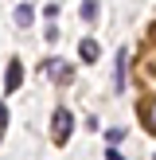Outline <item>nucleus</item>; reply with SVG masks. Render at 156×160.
<instances>
[{
  "mask_svg": "<svg viewBox=\"0 0 156 160\" xmlns=\"http://www.w3.org/2000/svg\"><path fill=\"white\" fill-rule=\"evenodd\" d=\"M51 129H55V145H66V141H70V129H74V117H70V109H55Z\"/></svg>",
  "mask_w": 156,
  "mask_h": 160,
  "instance_id": "nucleus-1",
  "label": "nucleus"
},
{
  "mask_svg": "<svg viewBox=\"0 0 156 160\" xmlns=\"http://www.w3.org/2000/svg\"><path fill=\"white\" fill-rule=\"evenodd\" d=\"M43 74H51L55 82H70V62H62V59H47V62H43Z\"/></svg>",
  "mask_w": 156,
  "mask_h": 160,
  "instance_id": "nucleus-2",
  "label": "nucleus"
},
{
  "mask_svg": "<svg viewBox=\"0 0 156 160\" xmlns=\"http://www.w3.org/2000/svg\"><path fill=\"white\" fill-rule=\"evenodd\" d=\"M20 82H23V67H20V59H12L8 62V74H4V94H16Z\"/></svg>",
  "mask_w": 156,
  "mask_h": 160,
  "instance_id": "nucleus-3",
  "label": "nucleus"
},
{
  "mask_svg": "<svg viewBox=\"0 0 156 160\" xmlns=\"http://www.w3.org/2000/svg\"><path fill=\"white\" fill-rule=\"evenodd\" d=\"M78 55H82V62H94V59H98V43H94V39H82Z\"/></svg>",
  "mask_w": 156,
  "mask_h": 160,
  "instance_id": "nucleus-4",
  "label": "nucleus"
},
{
  "mask_svg": "<svg viewBox=\"0 0 156 160\" xmlns=\"http://www.w3.org/2000/svg\"><path fill=\"white\" fill-rule=\"evenodd\" d=\"M144 125H148V129L156 133V98H152V102L144 106Z\"/></svg>",
  "mask_w": 156,
  "mask_h": 160,
  "instance_id": "nucleus-5",
  "label": "nucleus"
},
{
  "mask_svg": "<svg viewBox=\"0 0 156 160\" xmlns=\"http://www.w3.org/2000/svg\"><path fill=\"white\" fill-rule=\"evenodd\" d=\"M16 23H20V28H27V23H31V8H27V4L16 8Z\"/></svg>",
  "mask_w": 156,
  "mask_h": 160,
  "instance_id": "nucleus-6",
  "label": "nucleus"
},
{
  "mask_svg": "<svg viewBox=\"0 0 156 160\" xmlns=\"http://www.w3.org/2000/svg\"><path fill=\"white\" fill-rule=\"evenodd\" d=\"M125 86V51H117V90Z\"/></svg>",
  "mask_w": 156,
  "mask_h": 160,
  "instance_id": "nucleus-7",
  "label": "nucleus"
},
{
  "mask_svg": "<svg viewBox=\"0 0 156 160\" xmlns=\"http://www.w3.org/2000/svg\"><path fill=\"white\" fill-rule=\"evenodd\" d=\"M121 137H125V129H105V141H109V145H117Z\"/></svg>",
  "mask_w": 156,
  "mask_h": 160,
  "instance_id": "nucleus-8",
  "label": "nucleus"
},
{
  "mask_svg": "<svg viewBox=\"0 0 156 160\" xmlns=\"http://www.w3.org/2000/svg\"><path fill=\"white\" fill-rule=\"evenodd\" d=\"M82 16H86V20H94V16H98V4H94V0H90V4H82Z\"/></svg>",
  "mask_w": 156,
  "mask_h": 160,
  "instance_id": "nucleus-9",
  "label": "nucleus"
},
{
  "mask_svg": "<svg viewBox=\"0 0 156 160\" xmlns=\"http://www.w3.org/2000/svg\"><path fill=\"white\" fill-rule=\"evenodd\" d=\"M105 160H125V156L117 152V148H109V152H105Z\"/></svg>",
  "mask_w": 156,
  "mask_h": 160,
  "instance_id": "nucleus-10",
  "label": "nucleus"
},
{
  "mask_svg": "<svg viewBox=\"0 0 156 160\" xmlns=\"http://www.w3.org/2000/svg\"><path fill=\"white\" fill-rule=\"evenodd\" d=\"M4 125H8V109L0 106V129H4Z\"/></svg>",
  "mask_w": 156,
  "mask_h": 160,
  "instance_id": "nucleus-11",
  "label": "nucleus"
}]
</instances>
